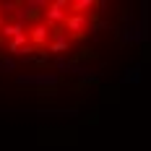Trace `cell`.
<instances>
[{
    "mask_svg": "<svg viewBox=\"0 0 151 151\" xmlns=\"http://www.w3.org/2000/svg\"><path fill=\"white\" fill-rule=\"evenodd\" d=\"M18 86H42V89H55L60 83L58 73H31V76H16Z\"/></svg>",
    "mask_w": 151,
    "mask_h": 151,
    "instance_id": "6da1fadb",
    "label": "cell"
},
{
    "mask_svg": "<svg viewBox=\"0 0 151 151\" xmlns=\"http://www.w3.org/2000/svg\"><path fill=\"white\" fill-rule=\"evenodd\" d=\"M89 16H78V13H68L65 16V21H63V29L68 31L73 39H83L86 37V31H89Z\"/></svg>",
    "mask_w": 151,
    "mask_h": 151,
    "instance_id": "7a4b0ae2",
    "label": "cell"
},
{
    "mask_svg": "<svg viewBox=\"0 0 151 151\" xmlns=\"http://www.w3.org/2000/svg\"><path fill=\"white\" fill-rule=\"evenodd\" d=\"M65 16H68V0H52L45 8V18L42 21L47 24V29L50 26H63Z\"/></svg>",
    "mask_w": 151,
    "mask_h": 151,
    "instance_id": "3957f363",
    "label": "cell"
},
{
    "mask_svg": "<svg viewBox=\"0 0 151 151\" xmlns=\"http://www.w3.org/2000/svg\"><path fill=\"white\" fill-rule=\"evenodd\" d=\"M26 37H29V45L31 47L45 50L47 42H50V29H47L45 21H37V24H31L29 29H26Z\"/></svg>",
    "mask_w": 151,
    "mask_h": 151,
    "instance_id": "277c9868",
    "label": "cell"
},
{
    "mask_svg": "<svg viewBox=\"0 0 151 151\" xmlns=\"http://www.w3.org/2000/svg\"><path fill=\"white\" fill-rule=\"evenodd\" d=\"M50 55H58V58H65L68 52H70V37L68 34H55V37H50V42L45 47Z\"/></svg>",
    "mask_w": 151,
    "mask_h": 151,
    "instance_id": "5b68a950",
    "label": "cell"
},
{
    "mask_svg": "<svg viewBox=\"0 0 151 151\" xmlns=\"http://www.w3.org/2000/svg\"><path fill=\"white\" fill-rule=\"evenodd\" d=\"M55 68H58L60 73H76V76H86V73H89V68H86V65L70 63L68 58H58V60H55Z\"/></svg>",
    "mask_w": 151,
    "mask_h": 151,
    "instance_id": "8992f818",
    "label": "cell"
},
{
    "mask_svg": "<svg viewBox=\"0 0 151 151\" xmlns=\"http://www.w3.org/2000/svg\"><path fill=\"white\" fill-rule=\"evenodd\" d=\"M125 42L136 45V42H143V34H141V24L133 21V16H128V26H125V34H122Z\"/></svg>",
    "mask_w": 151,
    "mask_h": 151,
    "instance_id": "52a82bcc",
    "label": "cell"
},
{
    "mask_svg": "<svg viewBox=\"0 0 151 151\" xmlns=\"http://www.w3.org/2000/svg\"><path fill=\"white\" fill-rule=\"evenodd\" d=\"M26 24H18V21H5L3 26H0V34H3V39H13V37H18V34H26Z\"/></svg>",
    "mask_w": 151,
    "mask_h": 151,
    "instance_id": "ba28073f",
    "label": "cell"
},
{
    "mask_svg": "<svg viewBox=\"0 0 151 151\" xmlns=\"http://www.w3.org/2000/svg\"><path fill=\"white\" fill-rule=\"evenodd\" d=\"M94 58H96V52H94V50H89V47H81V50L73 55V58H70V63L83 65V60H94Z\"/></svg>",
    "mask_w": 151,
    "mask_h": 151,
    "instance_id": "9c48e42d",
    "label": "cell"
},
{
    "mask_svg": "<svg viewBox=\"0 0 151 151\" xmlns=\"http://www.w3.org/2000/svg\"><path fill=\"white\" fill-rule=\"evenodd\" d=\"M24 45H29V37H26V34H18V37H13V39L8 42V52H11V58H13V55H16V52H18Z\"/></svg>",
    "mask_w": 151,
    "mask_h": 151,
    "instance_id": "30bf717a",
    "label": "cell"
},
{
    "mask_svg": "<svg viewBox=\"0 0 151 151\" xmlns=\"http://www.w3.org/2000/svg\"><path fill=\"white\" fill-rule=\"evenodd\" d=\"M39 115H52V117H76L78 109L70 107V109H39Z\"/></svg>",
    "mask_w": 151,
    "mask_h": 151,
    "instance_id": "8fae6325",
    "label": "cell"
},
{
    "mask_svg": "<svg viewBox=\"0 0 151 151\" xmlns=\"http://www.w3.org/2000/svg\"><path fill=\"white\" fill-rule=\"evenodd\" d=\"M26 63H34V65H39V68H45L47 63H50V52L47 50H37V55H31Z\"/></svg>",
    "mask_w": 151,
    "mask_h": 151,
    "instance_id": "7c38bea8",
    "label": "cell"
},
{
    "mask_svg": "<svg viewBox=\"0 0 151 151\" xmlns=\"http://www.w3.org/2000/svg\"><path fill=\"white\" fill-rule=\"evenodd\" d=\"M141 81V65H133L128 73L122 76V83H138Z\"/></svg>",
    "mask_w": 151,
    "mask_h": 151,
    "instance_id": "4fadbf2b",
    "label": "cell"
},
{
    "mask_svg": "<svg viewBox=\"0 0 151 151\" xmlns=\"http://www.w3.org/2000/svg\"><path fill=\"white\" fill-rule=\"evenodd\" d=\"M18 5H21V3H16V0H3V3H0V13H11L13 16L16 11H18Z\"/></svg>",
    "mask_w": 151,
    "mask_h": 151,
    "instance_id": "5bb4252c",
    "label": "cell"
},
{
    "mask_svg": "<svg viewBox=\"0 0 151 151\" xmlns=\"http://www.w3.org/2000/svg\"><path fill=\"white\" fill-rule=\"evenodd\" d=\"M0 70H5V73H13L16 70V60L8 55V58H0Z\"/></svg>",
    "mask_w": 151,
    "mask_h": 151,
    "instance_id": "9a60e30c",
    "label": "cell"
},
{
    "mask_svg": "<svg viewBox=\"0 0 151 151\" xmlns=\"http://www.w3.org/2000/svg\"><path fill=\"white\" fill-rule=\"evenodd\" d=\"M37 94H39V96H55L58 91H55V89H39Z\"/></svg>",
    "mask_w": 151,
    "mask_h": 151,
    "instance_id": "2e32d148",
    "label": "cell"
},
{
    "mask_svg": "<svg viewBox=\"0 0 151 151\" xmlns=\"http://www.w3.org/2000/svg\"><path fill=\"white\" fill-rule=\"evenodd\" d=\"M3 24H5V18H3V13H0V26H3Z\"/></svg>",
    "mask_w": 151,
    "mask_h": 151,
    "instance_id": "e0dca14e",
    "label": "cell"
}]
</instances>
